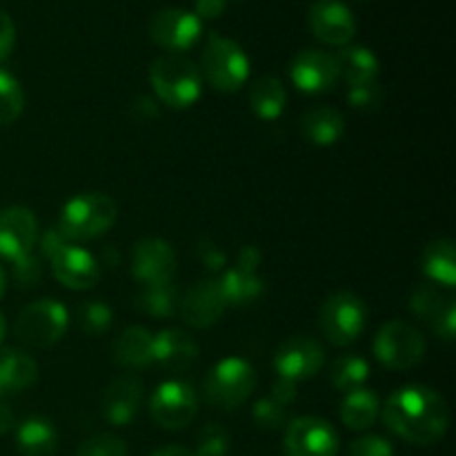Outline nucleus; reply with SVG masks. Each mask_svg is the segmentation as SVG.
<instances>
[{
  "instance_id": "nucleus-9",
  "label": "nucleus",
  "mask_w": 456,
  "mask_h": 456,
  "mask_svg": "<svg viewBox=\"0 0 456 456\" xmlns=\"http://www.w3.org/2000/svg\"><path fill=\"white\" fill-rule=\"evenodd\" d=\"M199 412V396L185 381H165L150 399V417L163 430H183Z\"/></svg>"
},
{
  "instance_id": "nucleus-13",
  "label": "nucleus",
  "mask_w": 456,
  "mask_h": 456,
  "mask_svg": "<svg viewBox=\"0 0 456 456\" xmlns=\"http://www.w3.org/2000/svg\"><path fill=\"white\" fill-rule=\"evenodd\" d=\"M325 365V350L316 338L289 337L279 346L274 354V368L279 379L288 381H307L316 377Z\"/></svg>"
},
{
  "instance_id": "nucleus-33",
  "label": "nucleus",
  "mask_w": 456,
  "mask_h": 456,
  "mask_svg": "<svg viewBox=\"0 0 456 456\" xmlns=\"http://www.w3.org/2000/svg\"><path fill=\"white\" fill-rule=\"evenodd\" d=\"M22 110H25V92L20 83L7 69H0V127L16 123Z\"/></svg>"
},
{
  "instance_id": "nucleus-21",
  "label": "nucleus",
  "mask_w": 456,
  "mask_h": 456,
  "mask_svg": "<svg viewBox=\"0 0 456 456\" xmlns=\"http://www.w3.org/2000/svg\"><path fill=\"white\" fill-rule=\"evenodd\" d=\"M196 361H199V346L187 332L167 328L154 334V363L163 365L167 372H187L194 368Z\"/></svg>"
},
{
  "instance_id": "nucleus-41",
  "label": "nucleus",
  "mask_w": 456,
  "mask_h": 456,
  "mask_svg": "<svg viewBox=\"0 0 456 456\" xmlns=\"http://www.w3.org/2000/svg\"><path fill=\"white\" fill-rule=\"evenodd\" d=\"M196 252H199V258H200V263L205 265V270H209V272H223V270H225V265H227L225 252H223V249L218 248L216 243H212L209 239L200 240L199 249H196Z\"/></svg>"
},
{
  "instance_id": "nucleus-35",
  "label": "nucleus",
  "mask_w": 456,
  "mask_h": 456,
  "mask_svg": "<svg viewBox=\"0 0 456 456\" xmlns=\"http://www.w3.org/2000/svg\"><path fill=\"white\" fill-rule=\"evenodd\" d=\"M232 448V436L218 423H208L200 428L199 436H196V456H227Z\"/></svg>"
},
{
  "instance_id": "nucleus-44",
  "label": "nucleus",
  "mask_w": 456,
  "mask_h": 456,
  "mask_svg": "<svg viewBox=\"0 0 456 456\" xmlns=\"http://www.w3.org/2000/svg\"><path fill=\"white\" fill-rule=\"evenodd\" d=\"M227 0H194V16L203 20H216L225 13Z\"/></svg>"
},
{
  "instance_id": "nucleus-20",
  "label": "nucleus",
  "mask_w": 456,
  "mask_h": 456,
  "mask_svg": "<svg viewBox=\"0 0 456 456\" xmlns=\"http://www.w3.org/2000/svg\"><path fill=\"white\" fill-rule=\"evenodd\" d=\"M142 381L136 374H123L105 387L101 399L102 417L116 428H125L136 419L142 403Z\"/></svg>"
},
{
  "instance_id": "nucleus-16",
  "label": "nucleus",
  "mask_w": 456,
  "mask_h": 456,
  "mask_svg": "<svg viewBox=\"0 0 456 456\" xmlns=\"http://www.w3.org/2000/svg\"><path fill=\"white\" fill-rule=\"evenodd\" d=\"M176 274V252L163 239H142L134 245L132 276L141 285L172 283Z\"/></svg>"
},
{
  "instance_id": "nucleus-31",
  "label": "nucleus",
  "mask_w": 456,
  "mask_h": 456,
  "mask_svg": "<svg viewBox=\"0 0 456 456\" xmlns=\"http://www.w3.org/2000/svg\"><path fill=\"white\" fill-rule=\"evenodd\" d=\"M178 289L174 283L142 285L134 297V307L154 319H167L178 310Z\"/></svg>"
},
{
  "instance_id": "nucleus-8",
  "label": "nucleus",
  "mask_w": 456,
  "mask_h": 456,
  "mask_svg": "<svg viewBox=\"0 0 456 456\" xmlns=\"http://www.w3.org/2000/svg\"><path fill=\"white\" fill-rule=\"evenodd\" d=\"M374 356L387 370H410L426 356V337L405 321H390L374 337Z\"/></svg>"
},
{
  "instance_id": "nucleus-24",
  "label": "nucleus",
  "mask_w": 456,
  "mask_h": 456,
  "mask_svg": "<svg viewBox=\"0 0 456 456\" xmlns=\"http://www.w3.org/2000/svg\"><path fill=\"white\" fill-rule=\"evenodd\" d=\"M114 361L127 370H145L154 363V334L141 325L127 328L116 338Z\"/></svg>"
},
{
  "instance_id": "nucleus-1",
  "label": "nucleus",
  "mask_w": 456,
  "mask_h": 456,
  "mask_svg": "<svg viewBox=\"0 0 456 456\" xmlns=\"http://www.w3.org/2000/svg\"><path fill=\"white\" fill-rule=\"evenodd\" d=\"M383 423L412 445H435L445 436L450 410L444 396L428 386H405L387 396L381 408Z\"/></svg>"
},
{
  "instance_id": "nucleus-6",
  "label": "nucleus",
  "mask_w": 456,
  "mask_h": 456,
  "mask_svg": "<svg viewBox=\"0 0 456 456\" xmlns=\"http://www.w3.org/2000/svg\"><path fill=\"white\" fill-rule=\"evenodd\" d=\"M69 328V312L53 298H40L29 303L25 310L18 314L13 334L20 343L29 347H52L61 341Z\"/></svg>"
},
{
  "instance_id": "nucleus-30",
  "label": "nucleus",
  "mask_w": 456,
  "mask_h": 456,
  "mask_svg": "<svg viewBox=\"0 0 456 456\" xmlns=\"http://www.w3.org/2000/svg\"><path fill=\"white\" fill-rule=\"evenodd\" d=\"M288 105V92L276 76H261L249 87V107L263 120H276Z\"/></svg>"
},
{
  "instance_id": "nucleus-32",
  "label": "nucleus",
  "mask_w": 456,
  "mask_h": 456,
  "mask_svg": "<svg viewBox=\"0 0 456 456\" xmlns=\"http://www.w3.org/2000/svg\"><path fill=\"white\" fill-rule=\"evenodd\" d=\"M368 379L370 363L359 354H341L338 359H334L332 368H330V383L343 395L356 390V387H363Z\"/></svg>"
},
{
  "instance_id": "nucleus-48",
  "label": "nucleus",
  "mask_w": 456,
  "mask_h": 456,
  "mask_svg": "<svg viewBox=\"0 0 456 456\" xmlns=\"http://www.w3.org/2000/svg\"><path fill=\"white\" fill-rule=\"evenodd\" d=\"M150 456H196L194 450L183 448V445H165V448L156 450Z\"/></svg>"
},
{
  "instance_id": "nucleus-43",
  "label": "nucleus",
  "mask_w": 456,
  "mask_h": 456,
  "mask_svg": "<svg viewBox=\"0 0 456 456\" xmlns=\"http://www.w3.org/2000/svg\"><path fill=\"white\" fill-rule=\"evenodd\" d=\"M69 240L62 236V232L58 227H49L43 236H38V245H40V256L45 258H52L62 245H67Z\"/></svg>"
},
{
  "instance_id": "nucleus-2",
  "label": "nucleus",
  "mask_w": 456,
  "mask_h": 456,
  "mask_svg": "<svg viewBox=\"0 0 456 456\" xmlns=\"http://www.w3.org/2000/svg\"><path fill=\"white\" fill-rule=\"evenodd\" d=\"M150 83L156 98L172 110H187L203 92L199 65L183 53H163L150 67Z\"/></svg>"
},
{
  "instance_id": "nucleus-28",
  "label": "nucleus",
  "mask_w": 456,
  "mask_h": 456,
  "mask_svg": "<svg viewBox=\"0 0 456 456\" xmlns=\"http://www.w3.org/2000/svg\"><path fill=\"white\" fill-rule=\"evenodd\" d=\"M421 270L430 283L439 288H454L456 285V252L454 243L448 239H436L423 249Z\"/></svg>"
},
{
  "instance_id": "nucleus-42",
  "label": "nucleus",
  "mask_w": 456,
  "mask_h": 456,
  "mask_svg": "<svg viewBox=\"0 0 456 456\" xmlns=\"http://www.w3.org/2000/svg\"><path fill=\"white\" fill-rule=\"evenodd\" d=\"M16 47V25L4 9H0V62L7 61Z\"/></svg>"
},
{
  "instance_id": "nucleus-39",
  "label": "nucleus",
  "mask_w": 456,
  "mask_h": 456,
  "mask_svg": "<svg viewBox=\"0 0 456 456\" xmlns=\"http://www.w3.org/2000/svg\"><path fill=\"white\" fill-rule=\"evenodd\" d=\"M347 456H396V452L390 441L383 439V436L365 435L352 441Z\"/></svg>"
},
{
  "instance_id": "nucleus-12",
  "label": "nucleus",
  "mask_w": 456,
  "mask_h": 456,
  "mask_svg": "<svg viewBox=\"0 0 456 456\" xmlns=\"http://www.w3.org/2000/svg\"><path fill=\"white\" fill-rule=\"evenodd\" d=\"M410 310L430 325L432 332L444 341H452L456 332V303L450 294L444 292V288L435 283H421L410 294Z\"/></svg>"
},
{
  "instance_id": "nucleus-45",
  "label": "nucleus",
  "mask_w": 456,
  "mask_h": 456,
  "mask_svg": "<svg viewBox=\"0 0 456 456\" xmlns=\"http://www.w3.org/2000/svg\"><path fill=\"white\" fill-rule=\"evenodd\" d=\"M297 396H298V392H297V383H294V381H288V379H279V381L272 386L270 399H274L276 403L285 405V408H288V405H292L294 401H297Z\"/></svg>"
},
{
  "instance_id": "nucleus-36",
  "label": "nucleus",
  "mask_w": 456,
  "mask_h": 456,
  "mask_svg": "<svg viewBox=\"0 0 456 456\" xmlns=\"http://www.w3.org/2000/svg\"><path fill=\"white\" fill-rule=\"evenodd\" d=\"M252 417H254V423H256L258 428H263V430H281V428H285L289 423V414H288V408L281 403H276L274 399H270V396H265V399L256 401L252 408Z\"/></svg>"
},
{
  "instance_id": "nucleus-37",
  "label": "nucleus",
  "mask_w": 456,
  "mask_h": 456,
  "mask_svg": "<svg viewBox=\"0 0 456 456\" xmlns=\"http://www.w3.org/2000/svg\"><path fill=\"white\" fill-rule=\"evenodd\" d=\"M76 456H129V452L125 441L118 436L96 435L76 450Z\"/></svg>"
},
{
  "instance_id": "nucleus-50",
  "label": "nucleus",
  "mask_w": 456,
  "mask_h": 456,
  "mask_svg": "<svg viewBox=\"0 0 456 456\" xmlns=\"http://www.w3.org/2000/svg\"><path fill=\"white\" fill-rule=\"evenodd\" d=\"M4 289H7V274H4L3 265H0V298H3Z\"/></svg>"
},
{
  "instance_id": "nucleus-17",
  "label": "nucleus",
  "mask_w": 456,
  "mask_h": 456,
  "mask_svg": "<svg viewBox=\"0 0 456 456\" xmlns=\"http://www.w3.org/2000/svg\"><path fill=\"white\" fill-rule=\"evenodd\" d=\"M227 303L223 298L216 279H200L178 298V314L190 328H212L225 314Z\"/></svg>"
},
{
  "instance_id": "nucleus-25",
  "label": "nucleus",
  "mask_w": 456,
  "mask_h": 456,
  "mask_svg": "<svg viewBox=\"0 0 456 456\" xmlns=\"http://www.w3.org/2000/svg\"><path fill=\"white\" fill-rule=\"evenodd\" d=\"M38 379V365L20 350H0V399L31 387Z\"/></svg>"
},
{
  "instance_id": "nucleus-14",
  "label": "nucleus",
  "mask_w": 456,
  "mask_h": 456,
  "mask_svg": "<svg viewBox=\"0 0 456 456\" xmlns=\"http://www.w3.org/2000/svg\"><path fill=\"white\" fill-rule=\"evenodd\" d=\"M38 236V221L31 209L20 205L0 209V256L4 261L16 263L34 254Z\"/></svg>"
},
{
  "instance_id": "nucleus-34",
  "label": "nucleus",
  "mask_w": 456,
  "mask_h": 456,
  "mask_svg": "<svg viewBox=\"0 0 456 456\" xmlns=\"http://www.w3.org/2000/svg\"><path fill=\"white\" fill-rule=\"evenodd\" d=\"M114 323L111 307L105 301H87L78 307V328L87 337H101Z\"/></svg>"
},
{
  "instance_id": "nucleus-40",
  "label": "nucleus",
  "mask_w": 456,
  "mask_h": 456,
  "mask_svg": "<svg viewBox=\"0 0 456 456\" xmlns=\"http://www.w3.org/2000/svg\"><path fill=\"white\" fill-rule=\"evenodd\" d=\"M12 265H13V279H16V283L20 285V288H31V285L38 283L40 276H43L40 258L34 256V254L12 263Z\"/></svg>"
},
{
  "instance_id": "nucleus-10",
  "label": "nucleus",
  "mask_w": 456,
  "mask_h": 456,
  "mask_svg": "<svg viewBox=\"0 0 456 456\" xmlns=\"http://www.w3.org/2000/svg\"><path fill=\"white\" fill-rule=\"evenodd\" d=\"M203 36V22L181 7H165L150 20V38L167 53H183Z\"/></svg>"
},
{
  "instance_id": "nucleus-27",
  "label": "nucleus",
  "mask_w": 456,
  "mask_h": 456,
  "mask_svg": "<svg viewBox=\"0 0 456 456\" xmlns=\"http://www.w3.org/2000/svg\"><path fill=\"white\" fill-rule=\"evenodd\" d=\"M16 448L20 456H53L58 450L56 428L49 419H25L16 430Z\"/></svg>"
},
{
  "instance_id": "nucleus-18",
  "label": "nucleus",
  "mask_w": 456,
  "mask_h": 456,
  "mask_svg": "<svg viewBox=\"0 0 456 456\" xmlns=\"http://www.w3.org/2000/svg\"><path fill=\"white\" fill-rule=\"evenodd\" d=\"M289 78L303 94H325L337 87L338 67L334 53L323 49H303L292 58Z\"/></svg>"
},
{
  "instance_id": "nucleus-4",
  "label": "nucleus",
  "mask_w": 456,
  "mask_h": 456,
  "mask_svg": "<svg viewBox=\"0 0 456 456\" xmlns=\"http://www.w3.org/2000/svg\"><path fill=\"white\" fill-rule=\"evenodd\" d=\"M118 218V208L107 194L87 191L67 200L61 209L58 230L67 240H94L107 234Z\"/></svg>"
},
{
  "instance_id": "nucleus-15",
  "label": "nucleus",
  "mask_w": 456,
  "mask_h": 456,
  "mask_svg": "<svg viewBox=\"0 0 456 456\" xmlns=\"http://www.w3.org/2000/svg\"><path fill=\"white\" fill-rule=\"evenodd\" d=\"M310 31L321 43L346 47L356 36V18L341 0H316L307 13Z\"/></svg>"
},
{
  "instance_id": "nucleus-3",
  "label": "nucleus",
  "mask_w": 456,
  "mask_h": 456,
  "mask_svg": "<svg viewBox=\"0 0 456 456\" xmlns=\"http://www.w3.org/2000/svg\"><path fill=\"white\" fill-rule=\"evenodd\" d=\"M200 78L221 94H234L248 83L249 58L236 40L209 31L208 43L200 53Z\"/></svg>"
},
{
  "instance_id": "nucleus-23",
  "label": "nucleus",
  "mask_w": 456,
  "mask_h": 456,
  "mask_svg": "<svg viewBox=\"0 0 456 456\" xmlns=\"http://www.w3.org/2000/svg\"><path fill=\"white\" fill-rule=\"evenodd\" d=\"M334 58H337L338 78L346 80L350 87L379 83L381 62L372 49L361 47V45H346L341 52L334 53Z\"/></svg>"
},
{
  "instance_id": "nucleus-7",
  "label": "nucleus",
  "mask_w": 456,
  "mask_h": 456,
  "mask_svg": "<svg viewBox=\"0 0 456 456\" xmlns=\"http://www.w3.org/2000/svg\"><path fill=\"white\" fill-rule=\"evenodd\" d=\"M368 325V307L352 292H337L325 298L319 312V328L330 343L338 347L359 341Z\"/></svg>"
},
{
  "instance_id": "nucleus-29",
  "label": "nucleus",
  "mask_w": 456,
  "mask_h": 456,
  "mask_svg": "<svg viewBox=\"0 0 456 456\" xmlns=\"http://www.w3.org/2000/svg\"><path fill=\"white\" fill-rule=\"evenodd\" d=\"M379 414H381V401H379L377 392L370 390V387H356L343 396L341 421L350 430H368L374 426Z\"/></svg>"
},
{
  "instance_id": "nucleus-49",
  "label": "nucleus",
  "mask_w": 456,
  "mask_h": 456,
  "mask_svg": "<svg viewBox=\"0 0 456 456\" xmlns=\"http://www.w3.org/2000/svg\"><path fill=\"white\" fill-rule=\"evenodd\" d=\"M118 258L120 256L111 248H105V249H102V254H101V261L105 263V265H110V267H114L116 263H118Z\"/></svg>"
},
{
  "instance_id": "nucleus-19",
  "label": "nucleus",
  "mask_w": 456,
  "mask_h": 456,
  "mask_svg": "<svg viewBox=\"0 0 456 456\" xmlns=\"http://www.w3.org/2000/svg\"><path fill=\"white\" fill-rule=\"evenodd\" d=\"M52 263L53 279L67 289L74 292H83V289H92L98 283L101 276V265L96 258L87 252V249L78 248L74 243H67L49 258Z\"/></svg>"
},
{
  "instance_id": "nucleus-5",
  "label": "nucleus",
  "mask_w": 456,
  "mask_h": 456,
  "mask_svg": "<svg viewBox=\"0 0 456 456\" xmlns=\"http://www.w3.org/2000/svg\"><path fill=\"white\" fill-rule=\"evenodd\" d=\"M256 387V370L239 356L223 359L209 370L203 383V399L209 408L232 412L252 396Z\"/></svg>"
},
{
  "instance_id": "nucleus-51",
  "label": "nucleus",
  "mask_w": 456,
  "mask_h": 456,
  "mask_svg": "<svg viewBox=\"0 0 456 456\" xmlns=\"http://www.w3.org/2000/svg\"><path fill=\"white\" fill-rule=\"evenodd\" d=\"M4 334H7V321H4V316L0 314V343H3Z\"/></svg>"
},
{
  "instance_id": "nucleus-22",
  "label": "nucleus",
  "mask_w": 456,
  "mask_h": 456,
  "mask_svg": "<svg viewBox=\"0 0 456 456\" xmlns=\"http://www.w3.org/2000/svg\"><path fill=\"white\" fill-rule=\"evenodd\" d=\"M301 136L316 147L337 145L346 134V118L334 107H312L301 116Z\"/></svg>"
},
{
  "instance_id": "nucleus-38",
  "label": "nucleus",
  "mask_w": 456,
  "mask_h": 456,
  "mask_svg": "<svg viewBox=\"0 0 456 456\" xmlns=\"http://www.w3.org/2000/svg\"><path fill=\"white\" fill-rule=\"evenodd\" d=\"M347 102L359 111H374L383 102V89L379 83L361 85V87H350L347 92Z\"/></svg>"
},
{
  "instance_id": "nucleus-47",
  "label": "nucleus",
  "mask_w": 456,
  "mask_h": 456,
  "mask_svg": "<svg viewBox=\"0 0 456 456\" xmlns=\"http://www.w3.org/2000/svg\"><path fill=\"white\" fill-rule=\"evenodd\" d=\"M13 430V412L7 403L0 401V436Z\"/></svg>"
},
{
  "instance_id": "nucleus-11",
  "label": "nucleus",
  "mask_w": 456,
  "mask_h": 456,
  "mask_svg": "<svg viewBox=\"0 0 456 456\" xmlns=\"http://www.w3.org/2000/svg\"><path fill=\"white\" fill-rule=\"evenodd\" d=\"M285 456H338V435L319 417L294 419L285 426Z\"/></svg>"
},
{
  "instance_id": "nucleus-46",
  "label": "nucleus",
  "mask_w": 456,
  "mask_h": 456,
  "mask_svg": "<svg viewBox=\"0 0 456 456\" xmlns=\"http://www.w3.org/2000/svg\"><path fill=\"white\" fill-rule=\"evenodd\" d=\"M261 263H263V254L258 252V249L254 248V245H245V248H240V252H239V256H236L234 265L243 267V270L258 272Z\"/></svg>"
},
{
  "instance_id": "nucleus-26",
  "label": "nucleus",
  "mask_w": 456,
  "mask_h": 456,
  "mask_svg": "<svg viewBox=\"0 0 456 456\" xmlns=\"http://www.w3.org/2000/svg\"><path fill=\"white\" fill-rule=\"evenodd\" d=\"M218 288H221L227 307H243L256 301L258 297H263L265 281L256 272L232 265L223 270L221 279H218Z\"/></svg>"
}]
</instances>
